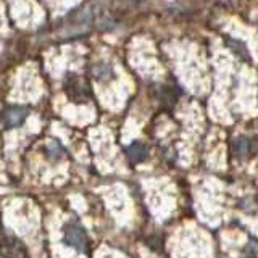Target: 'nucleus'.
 <instances>
[{
    "label": "nucleus",
    "instance_id": "nucleus-1",
    "mask_svg": "<svg viewBox=\"0 0 258 258\" xmlns=\"http://www.w3.org/2000/svg\"><path fill=\"white\" fill-rule=\"evenodd\" d=\"M113 21L105 13L103 0H89L81 7L75 8L61 20L58 29L60 39H75L91 32L94 28H111Z\"/></svg>",
    "mask_w": 258,
    "mask_h": 258
},
{
    "label": "nucleus",
    "instance_id": "nucleus-2",
    "mask_svg": "<svg viewBox=\"0 0 258 258\" xmlns=\"http://www.w3.org/2000/svg\"><path fill=\"white\" fill-rule=\"evenodd\" d=\"M64 92H67L68 99L75 103H86L91 99V87H89L87 81L84 78H81L79 75H70L64 78Z\"/></svg>",
    "mask_w": 258,
    "mask_h": 258
},
{
    "label": "nucleus",
    "instance_id": "nucleus-3",
    "mask_svg": "<svg viewBox=\"0 0 258 258\" xmlns=\"http://www.w3.org/2000/svg\"><path fill=\"white\" fill-rule=\"evenodd\" d=\"M63 242L68 247H73L78 252H86L87 250V234L84 228L78 221H70L64 224L63 229Z\"/></svg>",
    "mask_w": 258,
    "mask_h": 258
},
{
    "label": "nucleus",
    "instance_id": "nucleus-4",
    "mask_svg": "<svg viewBox=\"0 0 258 258\" xmlns=\"http://www.w3.org/2000/svg\"><path fill=\"white\" fill-rule=\"evenodd\" d=\"M0 256L2 258H28V248L18 237H4L0 240Z\"/></svg>",
    "mask_w": 258,
    "mask_h": 258
},
{
    "label": "nucleus",
    "instance_id": "nucleus-5",
    "mask_svg": "<svg viewBox=\"0 0 258 258\" xmlns=\"http://www.w3.org/2000/svg\"><path fill=\"white\" fill-rule=\"evenodd\" d=\"M28 118V108L26 107H10L4 113V121L8 127H18L24 123Z\"/></svg>",
    "mask_w": 258,
    "mask_h": 258
},
{
    "label": "nucleus",
    "instance_id": "nucleus-6",
    "mask_svg": "<svg viewBox=\"0 0 258 258\" xmlns=\"http://www.w3.org/2000/svg\"><path fill=\"white\" fill-rule=\"evenodd\" d=\"M126 157L131 163H141L149 157V149L142 142H133L126 147Z\"/></svg>",
    "mask_w": 258,
    "mask_h": 258
},
{
    "label": "nucleus",
    "instance_id": "nucleus-7",
    "mask_svg": "<svg viewBox=\"0 0 258 258\" xmlns=\"http://www.w3.org/2000/svg\"><path fill=\"white\" fill-rule=\"evenodd\" d=\"M92 75L97 81H102V83H108L113 78H115V70L110 63L107 61H99L94 64L92 68Z\"/></svg>",
    "mask_w": 258,
    "mask_h": 258
},
{
    "label": "nucleus",
    "instance_id": "nucleus-8",
    "mask_svg": "<svg viewBox=\"0 0 258 258\" xmlns=\"http://www.w3.org/2000/svg\"><path fill=\"white\" fill-rule=\"evenodd\" d=\"M234 153L237 157H247L250 153V141L245 137H239V139L234 142Z\"/></svg>",
    "mask_w": 258,
    "mask_h": 258
},
{
    "label": "nucleus",
    "instance_id": "nucleus-9",
    "mask_svg": "<svg viewBox=\"0 0 258 258\" xmlns=\"http://www.w3.org/2000/svg\"><path fill=\"white\" fill-rule=\"evenodd\" d=\"M45 150H47V155L50 157L52 160H60V158H63V155H64V149L61 147V144H60V142H56V141L48 142Z\"/></svg>",
    "mask_w": 258,
    "mask_h": 258
},
{
    "label": "nucleus",
    "instance_id": "nucleus-10",
    "mask_svg": "<svg viewBox=\"0 0 258 258\" xmlns=\"http://www.w3.org/2000/svg\"><path fill=\"white\" fill-rule=\"evenodd\" d=\"M229 45H231V48H234V52H237L240 56H247L248 55L247 47L244 44H240L239 40H229Z\"/></svg>",
    "mask_w": 258,
    "mask_h": 258
}]
</instances>
